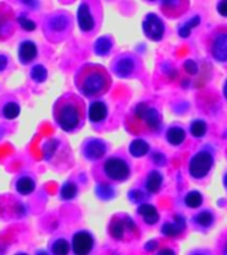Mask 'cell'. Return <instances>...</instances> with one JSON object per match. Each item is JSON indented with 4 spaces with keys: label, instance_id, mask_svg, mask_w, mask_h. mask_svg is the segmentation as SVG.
<instances>
[{
    "label": "cell",
    "instance_id": "25",
    "mask_svg": "<svg viewBox=\"0 0 227 255\" xmlns=\"http://www.w3.org/2000/svg\"><path fill=\"white\" fill-rule=\"evenodd\" d=\"M150 150V146H149V143L146 141H143L141 138H137L134 141H131L130 145H129V151H130V154L135 158H139V157H143V155H146Z\"/></svg>",
    "mask_w": 227,
    "mask_h": 255
},
{
    "label": "cell",
    "instance_id": "10",
    "mask_svg": "<svg viewBox=\"0 0 227 255\" xmlns=\"http://www.w3.org/2000/svg\"><path fill=\"white\" fill-rule=\"evenodd\" d=\"M214 158L210 151L202 150L191 157L189 163V173L194 179H203L213 169Z\"/></svg>",
    "mask_w": 227,
    "mask_h": 255
},
{
    "label": "cell",
    "instance_id": "19",
    "mask_svg": "<svg viewBox=\"0 0 227 255\" xmlns=\"http://www.w3.org/2000/svg\"><path fill=\"white\" fill-rule=\"evenodd\" d=\"M13 186L15 190L20 195H29L32 194L36 189V177L29 171H23L20 173L15 179H13Z\"/></svg>",
    "mask_w": 227,
    "mask_h": 255
},
{
    "label": "cell",
    "instance_id": "13",
    "mask_svg": "<svg viewBox=\"0 0 227 255\" xmlns=\"http://www.w3.org/2000/svg\"><path fill=\"white\" fill-rule=\"evenodd\" d=\"M21 113L20 100L12 93H4L0 96V119L13 121Z\"/></svg>",
    "mask_w": 227,
    "mask_h": 255
},
{
    "label": "cell",
    "instance_id": "9",
    "mask_svg": "<svg viewBox=\"0 0 227 255\" xmlns=\"http://www.w3.org/2000/svg\"><path fill=\"white\" fill-rule=\"evenodd\" d=\"M206 49L209 55L218 63H227V27L214 28L206 37Z\"/></svg>",
    "mask_w": 227,
    "mask_h": 255
},
{
    "label": "cell",
    "instance_id": "5",
    "mask_svg": "<svg viewBox=\"0 0 227 255\" xmlns=\"http://www.w3.org/2000/svg\"><path fill=\"white\" fill-rule=\"evenodd\" d=\"M77 24L87 37L95 36L103 24V5L100 0H83L77 8Z\"/></svg>",
    "mask_w": 227,
    "mask_h": 255
},
{
    "label": "cell",
    "instance_id": "6",
    "mask_svg": "<svg viewBox=\"0 0 227 255\" xmlns=\"http://www.w3.org/2000/svg\"><path fill=\"white\" fill-rule=\"evenodd\" d=\"M111 71L119 79H138L143 73V63L135 53L123 52L112 60Z\"/></svg>",
    "mask_w": 227,
    "mask_h": 255
},
{
    "label": "cell",
    "instance_id": "18",
    "mask_svg": "<svg viewBox=\"0 0 227 255\" xmlns=\"http://www.w3.org/2000/svg\"><path fill=\"white\" fill-rule=\"evenodd\" d=\"M108 115H109V109L104 101L97 100V101L91 103L89 109H88V117H89V121L93 128L100 129V127L108 120Z\"/></svg>",
    "mask_w": 227,
    "mask_h": 255
},
{
    "label": "cell",
    "instance_id": "44",
    "mask_svg": "<svg viewBox=\"0 0 227 255\" xmlns=\"http://www.w3.org/2000/svg\"><path fill=\"white\" fill-rule=\"evenodd\" d=\"M36 255H48V253H45V251H37Z\"/></svg>",
    "mask_w": 227,
    "mask_h": 255
},
{
    "label": "cell",
    "instance_id": "3",
    "mask_svg": "<svg viewBox=\"0 0 227 255\" xmlns=\"http://www.w3.org/2000/svg\"><path fill=\"white\" fill-rule=\"evenodd\" d=\"M130 163L125 157L117 154L100 159V162L93 167V177L101 185L125 182L130 178Z\"/></svg>",
    "mask_w": 227,
    "mask_h": 255
},
{
    "label": "cell",
    "instance_id": "20",
    "mask_svg": "<svg viewBox=\"0 0 227 255\" xmlns=\"http://www.w3.org/2000/svg\"><path fill=\"white\" fill-rule=\"evenodd\" d=\"M185 230H186V222L179 215L174 217V222H167L162 226L163 234L166 235V237H171V238H177Z\"/></svg>",
    "mask_w": 227,
    "mask_h": 255
},
{
    "label": "cell",
    "instance_id": "32",
    "mask_svg": "<svg viewBox=\"0 0 227 255\" xmlns=\"http://www.w3.org/2000/svg\"><path fill=\"white\" fill-rule=\"evenodd\" d=\"M12 69H13V63H12L11 56L4 52H0V75L11 72Z\"/></svg>",
    "mask_w": 227,
    "mask_h": 255
},
{
    "label": "cell",
    "instance_id": "26",
    "mask_svg": "<svg viewBox=\"0 0 227 255\" xmlns=\"http://www.w3.org/2000/svg\"><path fill=\"white\" fill-rule=\"evenodd\" d=\"M29 79L36 84H43L48 79L47 68L43 64H33L29 69Z\"/></svg>",
    "mask_w": 227,
    "mask_h": 255
},
{
    "label": "cell",
    "instance_id": "34",
    "mask_svg": "<svg viewBox=\"0 0 227 255\" xmlns=\"http://www.w3.org/2000/svg\"><path fill=\"white\" fill-rule=\"evenodd\" d=\"M17 23H19L20 27L24 28L25 31H35L36 29L35 21H32V20L27 19L25 16H20L19 20H17Z\"/></svg>",
    "mask_w": 227,
    "mask_h": 255
},
{
    "label": "cell",
    "instance_id": "17",
    "mask_svg": "<svg viewBox=\"0 0 227 255\" xmlns=\"http://www.w3.org/2000/svg\"><path fill=\"white\" fill-rule=\"evenodd\" d=\"M95 246V239L88 231H77L72 239V250L75 255H89Z\"/></svg>",
    "mask_w": 227,
    "mask_h": 255
},
{
    "label": "cell",
    "instance_id": "35",
    "mask_svg": "<svg viewBox=\"0 0 227 255\" xmlns=\"http://www.w3.org/2000/svg\"><path fill=\"white\" fill-rule=\"evenodd\" d=\"M217 11L221 16L227 17V0H219L218 5H217Z\"/></svg>",
    "mask_w": 227,
    "mask_h": 255
},
{
    "label": "cell",
    "instance_id": "2",
    "mask_svg": "<svg viewBox=\"0 0 227 255\" xmlns=\"http://www.w3.org/2000/svg\"><path fill=\"white\" fill-rule=\"evenodd\" d=\"M112 75L97 63L83 64L75 75V85L79 93L87 99H99L112 88Z\"/></svg>",
    "mask_w": 227,
    "mask_h": 255
},
{
    "label": "cell",
    "instance_id": "27",
    "mask_svg": "<svg viewBox=\"0 0 227 255\" xmlns=\"http://www.w3.org/2000/svg\"><path fill=\"white\" fill-rule=\"evenodd\" d=\"M51 250L53 255H68L71 251V245L67 239L59 238L53 241V243L51 245Z\"/></svg>",
    "mask_w": 227,
    "mask_h": 255
},
{
    "label": "cell",
    "instance_id": "8",
    "mask_svg": "<svg viewBox=\"0 0 227 255\" xmlns=\"http://www.w3.org/2000/svg\"><path fill=\"white\" fill-rule=\"evenodd\" d=\"M131 131L138 125L139 131H158L161 127V117L154 108H149L146 104H139L131 113Z\"/></svg>",
    "mask_w": 227,
    "mask_h": 255
},
{
    "label": "cell",
    "instance_id": "30",
    "mask_svg": "<svg viewBox=\"0 0 227 255\" xmlns=\"http://www.w3.org/2000/svg\"><path fill=\"white\" fill-rule=\"evenodd\" d=\"M185 203H186L187 207H190V209H197L203 203V197L202 194L197 190L189 191L185 197Z\"/></svg>",
    "mask_w": 227,
    "mask_h": 255
},
{
    "label": "cell",
    "instance_id": "42",
    "mask_svg": "<svg viewBox=\"0 0 227 255\" xmlns=\"http://www.w3.org/2000/svg\"><path fill=\"white\" fill-rule=\"evenodd\" d=\"M190 255H207L206 253H205V251H202V250H197V251H194V253H193V254H190Z\"/></svg>",
    "mask_w": 227,
    "mask_h": 255
},
{
    "label": "cell",
    "instance_id": "15",
    "mask_svg": "<svg viewBox=\"0 0 227 255\" xmlns=\"http://www.w3.org/2000/svg\"><path fill=\"white\" fill-rule=\"evenodd\" d=\"M39 57V48L33 40L24 39L17 45V60L24 67L33 65L36 59Z\"/></svg>",
    "mask_w": 227,
    "mask_h": 255
},
{
    "label": "cell",
    "instance_id": "46",
    "mask_svg": "<svg viewBox=\"0 0 227 255\" xmlns=\"http://www.w3.org/2000/svg\"><path fill=\"white\" fill-rule=\"evenodd\" d=\"M147 1H150V3H151V1H155V0H147Z\"/></svg>",
    "mask_w": 227,
    "mask_h": 255
},
{
    "label": "cell",
    "instance_id": "31",
    "mask_svg": "<svg viewBox=\"0 0 227 255\" xmlns=\"http://www.w3.org/2000/svg\"><path fill=\"white\" fill-rule=\"evenodd\" d=\"M190 131L193 137H195V138H201V137H203V135L206 134V131H207L206 123L202 121V120H195V121L191 123Z\"/></svg>",
    "mask_w": 227,
    "mask_h": 255
},
{
    "label": "cell",
    "instance_id": "40",
    "mask_svg": "<svg viewBox=\"0 0 227 255\" xmlns=\"http://www.w3.org/2000/svg\"><path fill=\"white\" fill-rule=\"evenodd\" d=\"M154 158H157V157H159L161 159H165V157H163L162 154H159V153H155L154 155H153ZM154 162L155 163H159V165H163V161H159V159H154Z\"/></svg>",
    "mask_w": 227,
    "mask_h": 255
},
{
    "label": "cell",
    "instance_id": "22",
    "mask_svg": "<svg viewBox=\"0 0 227 255\" xmlns=\"http://www.w3.org/2000/svg\"><path fill=\"white\" fill-rule=\"evenodd\" d=\"M93 49H95V53L97 56H108L113 49V39L111 36L100 37V39L96 40Z\"/></svg>",
    "mask_w": 227,
    "mask_h": 255
},
{
    "label": "cell",
    "instance_id": "12",
    "mask_svg": "<svg viewBox=\"0 0 227 255\" xmlns=\"http://www.w3.org/2000/svg\"><path fill=\"white\" fill-rule=\"evenodd\" d=\"M108 143L101 138L89 137L81 143V154L87 161H100L105 157Z\"/></svg>",
    "mask_w": 227,
    "mask_h": 255
},
{
    "label": "cell",
    "instance_id": "4",
    "mask_svg": "<svg viewBox=\"0 0 227 255\" xmlns=\"http://www.w3.org/2000/svg\"><path fill=\"white\" fill-rule=\"evenodd\" d=\"M73 29V17L69 12L59 9L45 16L43 21V33L52 44L63 43Z\"/></svg>",
    "mask_w": 227,
    "mask_h": 255
},
{
    "label": "cell",
    "instance_id": "24",
    "mask_svg": "<svg viewBox=\"0 0 227 255\" xmlns=\"http://www.w3.org/2000/svg\"><path fill=\"white\" fill-rule=\"evenodd\" d=\"M162 175L157 170H153L149 173L146 177V182H145V187L149 193H158L159 189L162 187Z\"/></svg>",
    "mask_w": 227,
    "mask_h": 255
},
{
    "label": "cell",
    "instance_id": "43",
    "mask_svg": "<svg viewBox=\"0 0 227 255\" xmlns=\"http://www.w3.org/2000/svg\"><path fill=\"white\" fill-rule=\"evenodd\" d=\"M223 185H225V187L227 189V173L225 174V177H223Z\"/></svg>",
    "mask_w": 227,
    "mask_h": 255
},
{
    "label": "cell",
    "instance_id": "37",
    "mask_svg": "<svg viewBox=\"0 0 227 255\" xmlns=\"http://www.w3.org/2000/svg\"><path fill=\"white\" fill-rule=\"evenodd\" d=\"M185 71H186L189 75H195V73H197V65H195L194 61H191V60L186 61V63H185Z\"/></svg>",
    "mask_w": 227,
    "mask_h": 255
},
{
    "label": "cell",
    "instance_id": "38",
    "mask_svg": "<svg viewBox=\"0 0 227 255\" xmlns=\"http://www.w3.org/2000/svg\"><path fill=\"white\" fill-rule=\"evenodd\" d=\"M157 255H175V251L170 249V247H163Z\"/></svg>",
    "mask_w": 227,
    "mask_h": 255
},
{
    "label": "cell",
    "instance_id": "29",
    "mask_svg": "<svg viewBox=\"0 0 227 255\" xmlns=\"http://www.w3.org/2000/svg\"><path fill=\"white\" fill-rule=\"evenodd\" d=\"M194 222L201 227H210L214 222V214L210 210H203L195 215Z\"/></svg>",
    "mask_w": 227,
    "mask_h": 255
},
{
    "label": "cell",
    "instance_id": "23",
    "mask_svg": "<svg viewBox=\"0 0 227 255\" xmlns=\"http://www.w3.org/2000/svg\"><path fill=\"white\" fill-rule=\"evenodd\" d=\"M166 139L167 142L173 145V146H178L186 139V131L183 130L182 128L171 127L166 131Z\"/></svg>",
    "mask_w": 227,
    "mask_h": 255
},
{
    "label": "cell",
    "instance_id": "39",
    "mask_svg": "<svg viewBox=\"0 0 227 255\" xmlns=\"http://www.w3.org/2000/svg\"><path fill=\"white\" fill-rule=\"evenodd\" d=\"M19 1H21L23 4H27L28 7H31V8L37 5V1H36V0H19Z\"/></svg>",
    "mask_w": 227,
    "mask_h": 255
},
{
    "label": "cell",
    "instance_id": "1",
    "mask_svg": "<svg viewBox=\"0 0 227 255\" xmlns=\"http://www.w3.org/2000/svg\"><path fill=\"white\" fill-rule=\"evenodd\" d=\"M52 117L57 127L65 133L73 134L83 129L88 112L85 101L73 92H65L52 107Z\"/></svg>",
    "mask_w": 227,
    "mask_h": 255
},
{
    "label": "cell",
    "instance_id": "7",
    "mask_svg": "<svg viewBox=\"0 0 227 255\" xmlns=\"http://www.w3.org/2000/svg\"><path fill=\"white\" fill-rule=\"evenodd\" d=\"M108 231L112 238L119 242H131L139 237L138 226L126 214L113 215L108 226Z\"/></svg>",
    "mask_w": 227,
    "mask_h": 255
},
{
    "label": "cell",
    "instance_id": "14",
    "mask_svg": "<svg viewBox=\"0 0 227 255\" xmlns=\"http://www.w3.org/2000/svg\"><path fill=\"white\" fill-rule=\"evenodd\" d=\"M142 31L151 41H161L165 35V24L155 13H149L142 21Z\"/></svg>",
    "mask_w": 227,
    "mask_h": 255
},
{
    "label": "cell",
    "instance_id": "16",
    "mask_svg": "<svg viewBox=\"0 0 227 255\" xmlns=\"http://www.w3.org/2000/svg\"><path fill=\"white\" fill-rule=\"evenodd\" d=\"M159 8L167 19H178L189 11L190 0H161Z\"/></svg>",
    "mask_w": 227,
    "mask_h": 255
},
{
    "label": "cell",
    "instance_id": "45",
    "mask_svg": "<svg viewBox=\"0 0 227 255\" xmlns=\"http://www.w3.org/2000/svg\"><path fill=\"white\" fill-rule=\"evenodd\" d=\"M15 255H28V254H25V253H17V254Z\"/></svg>",
    "mask_w": 227,
    "mask_h": 255
},
{
    "label": "cell",
    "instance_id": "28",
    "mask_svg": "<svg viewBox=\"0 0 227 255\" xmlns=\"http://www.w3.org/2000/svg\"><path fill=\"white\" fill-rule=\"evenodd\" d=\"M77 186H76V183L73 181H67V182L64 183L63 186H61V190H60V198L64 199V201H71L77 195Z\"/></svg>",
    "mask_w": 227,
    "mask_h": 255
},
{
    "label": "cell",
    "instance_id": "41",
    "mask_svg": "<svg viewBox=\"0 0 227 255\" xmlns=\"http://www.w3.org/2000/svg\"><path fill=\"white\" fill-rule=\"evenodd\" d=\"M223 96H225V99L227 100V80L225 81V85H223Z\"/></svg>",
    "mask_w": 227,
    "mask_h": 255
},
{
    "label": "cell",
    "instance_id": "11",
    "mask_svg": "<svg viewBox=\"0 0 227 255\" xmlns=\"http://www.w3.org/2000/svg\"><path fill=\"white\" fill-rule=\"evenodd\" d=\"M17 20L11 5L0 3V43L8 41L15 35Z\"/></svg>",
    "mask_w": 227,
    "mask_h": 255
},
{
    "label": "cell",
    "instance_id": "33",
    "mask_svg": "<svg viewBox=\"0 0 227 255\" xmlns=\"http://www.w3.org/2000/svg\"><path fill=\"white\" fill-rule=\"evenodd\" d=\"M217 253L218 255H227V230H225L217 242Z\"/></svg>",
    "mask_w": 227,
    "mask_h": 255
},
{
    "label": "cell",
    "instance_id": "21",
    "mask_svg": "<svg viewBox=\"0 0 227 255\" xmlns=\"http://www.w3.org/2000/svg\"><path fill=\"white\" fill-rule=\"evenodd\" d=\"M138 214L142 217L147 225H155L159 221L158 211L153 205H149V203H142L138 207Z\"/></svg>",
    "mask_w": 227,
    "mask_h": 255
},
{
    "label": "cell",
    "instance_id": "36",
    "mask_svg": "<svg viewBox=\"0 0 227 255\" xmlns=\"http://www.w3.org/2000/svg\"><path fill=\"white\" fill-rule=\"evenodd\" d=\"M129 197H130L131 201H134V202H142L143 199H145V195H143L139 190H131Z\"/></svg>",
    "mask_w": 227,
    "mask_h": 255
}]
</instances>
